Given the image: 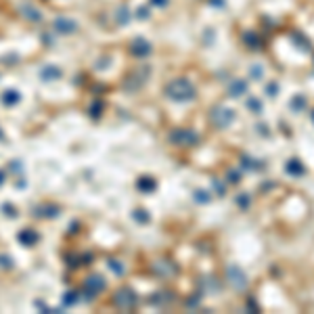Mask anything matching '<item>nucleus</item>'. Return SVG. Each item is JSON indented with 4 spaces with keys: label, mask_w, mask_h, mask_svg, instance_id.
Returning a JSON list of instances; mask_svg holds the SVG:
<instances>
[{
    "label": "nucleus",
    "mask_w": 314,
    "mask_h": 314,
    "mask_svg": "<svg viewBox=\"0 0 314 314\" xmlns=\"http://www.w3.org/2000/svg\"><path fill=\"white\" fill-rule=\"evenodd\" d=\"M0 101H2L4 107H15V105L21 101V92L15 90V88H8V90H4L2 94H0Z\"/></svg>",
    "instance_id": "nucleus-9"
},
{
    "label": "nucleus",
    "mask_w": 314,
    "mask_h": 314,
    "mask_svg": "<svg viewBox=\"0 0 314 314\" xmlns=\"http://www.w3.org/2000/svg\"><path fill=\"white\" fill-rule=\"evenodd\" d=\"M0 209H2V214H4L6 218H17V216H19V214H17V207H15L13 203H8V201H4Z\"/></svg>",
    "instance_id": "nucleus-13"
},
{
    "label": "nucleus",
    "mask_w": 314,
    "mask_h": 314,
    "mask_svg": "<svg viewBox=\"0 0 314 314\" xmlns=\"http://www.w3.org/2000/svg\"><path fill=\"white\" fill-rule=\"evenodd\" d=\"M15 268V260L8 254H0V270H13Z\"/></svg>",
    "instance_id": "nucleus-12"
},
{
    "label": "nucleus",
    "mask_w": 314,
    "mask_h": 314,
    "mask_svg": "<svg viewBox=\"0 0 314 314\" xmlns=\"http://www.w3.org/2000/svg\"><path fill=\"white\" fill-rule=\"evenodd\" d=\"M40 239H42V235L36 231V229H21L19 233H17V243L19 245H23V247H34V245H38L40 243Z\"/></svg>",
    "instance_id": "nucleus-4"
},
{
    "label": "nucleus",
    "mask_w": 314,
    "mask_h": 314,
    "mask_svg": "<svg viewBox=\"0 0 314 314\" xmlns=\"http://www.w3.org/2000/svg\"><path fill=\"white\" fill-rule=\"evenodd\" d=\"M136 295L130 287H119V289L113 293V306L119 310H134L136 308Z\"/></svg>",
    "instance_id": "nucleus-3"
},
{
    "label": "nucleus",
    "mask_w": 314,
    "mask_h": 314,
    "mask_svg": "<svg viewBox=\"0 0 314 314\" xmlns=\"http://www.w3.org/2000/svg\"><path fill=\"white\" fill-rule=\"evenodd\" d=\"M78 231V222H72V224H69V235H74Z\"/></svg>",
    "instance_id": "nucleus-19"
},
{
    "label": "nucleus",
    "mask_w": 314,
    "mask_h": 314,
    "mask_svg": "<svg viewBox=\"0 0 314 314\" xmlns=\"http://www.w3.org/2000/svg\"><path fill=\"white\" fill-rule=\"evenodd\" d=\"M78 302H80V291H74V289L65 291V295H63V308L74 306V304H78Z\"/></svg>",
    "instance_id": "nucleus-11"
},
{
    "label": "nucleus",
    "mask_w": 314,
    "mask_h": 314,
    "mask_svg": "<svg viewBox=\"0 0 314 314\" xmlns=\"http://www.w3.org/2000/svg\"><path fill=\"white\" fill-rule=\"evenodd\" d=\"M105 287H107V283H105V278H103L101 275L86 276L84 283H82V295H84V300H86V302L94 300L97 295H101V293L105 291Z\"/></svg>",
    "instance_id": "nucleus-2"
},
{
    "label": "nucleus",
    "mask_w": 314,
    "mask_h": 314,
    "mask_svg": "<svg viewBox=\"0 0 314 314\" xmlns=\"http://www.w3.org/2000/svg\"><path fill=\"white\" fill-rule=\"evenodd\" d=\"M61 214V207L57 203H40L34 207V216L40 218V220H52Z\"/></svg>",
    "instance_id": "nucleus-6"
},
{
    "label": "nucleus",
    "mask_w": 314,
    "mask_h": 314,
    "mask_svg": "<svg viewBox=\"0 0 314 314\" xmlns=\"http://www.w3.org/2000/svg\"><path fill=\"white\" fill-rule=\"evenodd\" d=\"M134 218H136L138 222H147V220H149V216H145V214H143V209H136V212H134Z\"/></svg>",
    "instance_id": "nucleus-17"
},
{
    "label": "nucleus",
    "mask_w": 314,
    "mask_h": 314,
    "mask_svg": "<svg viewBox=\"0 0 314 314\" xmlns=\"http://www.w3.org/2000/svg\"><path fill=\"white\" fill-rule=\"evenodd\" d=\"M21 13H23L25 19H30L32 23H36V21H40V19H42V13L38 11V8L30 6V4H23V6H21Z\"/></svg>",
    "instance_id": "nucleus-10"
},
{
    "label": "nucleus",
    "mask_w": 314,
    "mask_h": 314,
    "mask_svg": "<svg viewBox=\"0 0 314 314\" xmlns=\"http://www.w3.org/2000/svg\"><path fill=\"white\" fill-rule=\"evenodd\" d=\"M138 189H143V191H153L155 189V182L153 180H149V178H141V180H138Z\"/></svg>",
    "instance_id": "nucleus-14"
},
{
    "label": "nucleus",
    "mask_w": 314,
    "mask_h": 314,
    "mask_svg": "<svg viewBox=\"0 0 314 314\" xmlns=\"http://www.w3.org/2000/svg\"><path fill=\"white\" fill-rule=\"evenodd\" d=\"M155 4H165V0H153Z\"/></svg>",
    "instance_id": "nucleus-21"
},
{
    "label": "nucleus",
    "mask_w": 314,
    "mask_h": 314,
    "mask_svg": "<svg viewBox=\"0 0 314 314\" xmlns=\"http://www.w3.org/2000/svg\"><path fill=\"white\" fill-rule=\"evenodd\" d=\"M4 180H6V172H4V170H0V187L4 185Z\"/></svg>",
    "instance_id": "nucleus-18"
},
{
    "label": "nucleus",
    "mask_w": 314,
    "mask_h": 314,
    "mask_svg": "<svg viewBox=\"0 0 314 314\" xmlns=\"http://www.w3.org/2000/svg\"><path fill=\"white\" fill-rule=\"evenodd\" d=\"M6 141V136H4V132H2V128H0V143H4Z\"/></svg>",
    "instance_id": "nucleus-20"
},
{
    "label": "nucleus",
    "mask_w": 314,
    "mask_h": 314,
    "mask_svg": "<svg viewBox=\"0 0 314 314\" xmlns=\"http://www.w3.org/2000/svg\"><path fill=\"white\" fill-rule=\"evenodd\" d=\"M101 109H103V103H101V101L92 103V107H90V116H92V118H99V116H101Z\"/></svg>",
    "instance_id": "nucleus-15"
},
{
    "label": "nucleus",
    "mask_w": 314,
    "mask_h": 314,
    "mask_svg": "<svg viewBox=\"0 0 314 314\" xmlns=\"http://www.w3.org/2000/svg\"><path fill=\"white\" fill-rule=\"evenodd\" d=\"M151 52V44L147 40H143V38H136L132 44H130V55H134V57H138V59H143V57H147Z\"/></svg>",
    "instance_id": "nucleus-7"
},
{
    "label": "nucleus",
    "mask_w": 314,
    "mask_h": 314,
    "mask_svg": "<svg viewBox=\"0 0 314 314\" xmlns=\"http://www.w3.org/2000/svg\"><path fill=\"white\" fill-rule=\"evenodd\" d=\"M193 84H191L189 80H185V78H178V80H172L168 86H165V94H168L170 99L174 101H187L193 97Z\"/></svg>",
    "instance_id": "nucleus-1"
},
{
    "label": "nucleus",
    "mask_w": 314,
    "mask_h": 314,
    "mask_svg": "<svg viewBox=\"0 0 314 314\" xmlns=\"http://www.w3.org/2000/svg\"><path fill=\"white\" fill-rule=\"evenodd\" d=\"M109 268H111L116 275H121V266H119L118 260H109Z\"/></svg>",
    "instance_id": "nucleus-16"
},
{
    "label": "nucleus",
    "mask_w": 314,
    "mask_h": 314,
    "mask_svg": "<svg viewBox=\"0 0 314 314\" xmlns=\"http://www.w3.org/2000/svg\"><path fill=\"white\" fill-rule=\"evenodd\" d=\"M61 76H63V72H61V67H57V65H44L40 69V80L42 82H55Z\"/></svg>",
    "instance_id": "nucleus-8"
},
{
    "label": "nucleus",
    "mask_w": 314,
    "mask_h": 314,
    "mask_svg": "<svg viewBox=\"0 0 314 314\" xmlns=\"http://www.w3.org/2000/svg\"><path fill=\"white\" fill-rule=\"evenodd\" d=\"M52 28H55L57 34H63V36H69V34H76L78 32V21L69 19V17H57L55 21H52Z\"/></svg>",
    "instance_id": "nucleus-5"
}]
</instances>
